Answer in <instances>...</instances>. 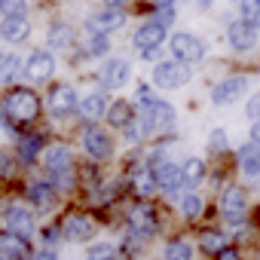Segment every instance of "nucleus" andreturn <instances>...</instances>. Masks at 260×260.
Instances as JSON below:
<instances>
[{
	"instance_id": "obj_37",
	"label": "nucleus",
	"mask_w": 260,
	"mask_h": 260,
	"mask_svg": "<svg viewBox=\"0 0 260 260\" xmlns=\"http://www.w3.org/2000/svg\"><path fill=\"white\" fill-rule=\"evenodd\" d=\"M0 13H4V19L7 16H25V4L22 0H4V4H0Z\"/></svg>"
},
{
	"instance_id": "obj_25",
	"label": "nucleus",
	"mask_w": 260,
	"mask_h": 260,
	"mask_svg": "<svg viewBox=\"0 0 260 260\" xmlns=\"http://www.w3.org/2000/svg\"><path fill=\"white\" fill-rule=\"evenodd\" d=\"M132 184H135V193L138 196H153V190H156V178H153V172L150 169H138L135 175H132Z\"/></svg>"
},
{
	"instance_id": "obj_19",
	"label": "nucleus",
	"mask_w": 260,
	"mask_h": 260,
	"mask_svg": "<svg viewBox=\"0 0 260 260\" xmlns=\"http://www.w3.org/2000/svg\"><path fill=\"white\" fill-rule=\"evenodd\" d=\"M92 233H95V223L86 214H71L64 220V236L71 242H86V239H92Z\"/></svg>"
},
{
	"instance_id": "obj_29",
	"label": "nucleus",
	"mask_w": 260,
	"mask_h": 260,
	"mask_svg": "<svg viewBox=\"0 0 260 260\" xmlns=\"http://www.w3.org/2000/svg\"><path fill=\"white\" fill-rule=\"evenodd\" d=\"M166 260H193V245L184 239H175L166 245Z\"/></svg>"
},
{
	"instance_id": "obj_36",
	"label": "nucleus",
	"mask_w": 260,
	"mask_h": 260,
	"mask_svg": "<svg viewBox=\"0 0 260 260\" xmlns=\"http://www.w3.org/2000/svg\"><path fill=\"white\" fill-rule=\"evenodd\" d=\"M226 144H230V138H226V132L223 128H214V132L208 135V147L217 153V150H226Z\"/></svg>"
},
{
	"instance_id": "obj_20",
	"label": "nucleus",
	"mask_w": 260,
	"mask_h": 260,
	"mask_svg": "<svg viewBox=\"0 0 260 260\" xmlns=\"http://www.w3.org/2000/svg\"><path fill=\"white\" fill-rule=\"evenodd\" d=\"M239 169H242V175H245V178L257 181V178H260V147L245 144V147L239 150Z\"/></svg>"
},
{
	"instance_id": "obj_44",
	"label": "nucleus",
	"mask_w": 260,
	"mask_h": 260,
	"mask_svg": "<svg viewBox=\"0 0 260 260\" xmlns=\"http://www.w3.org/2000/svg\"><path fill=\"white\" fill-rule=\"evenodd\" d=\"M110 260H119V257H110Z\"/></svg>"
},
{
	"instance_id": "obj_22",
	"label": "nucleus",
	"mask_w": 260,
	"mask_h": 260,
	"mask_svg": "<svg viewBox=\"0 0 260 260\" xmlns=\"http://www.w3.org/2000/svg\"><path fill=\"white\" fill-rule=\"evenodd\" d=\"M28 196H31V202H34L40 211L52 208V202H55V190H52L46 181H34V184L28 187Z\"/></svg>"
},
{
	"instance_id": "obj_31",
	"label": "nucleus",
	"mask_w": 260,
	"mask_h": 260,
	"mask_svg": "<svg viewBox=\"0 0 260 260\" xmlns=\"http://www.w3.org/2000/svg\"><path fill=\"white\" fill-rule=\"evenodd\" d=\"M239 13H242V22L245 25H260V0H242V7H239Z\"/></svg>"
},
{
	"instance_id": "obj_30",
	"label": "nucleus",
	"mask_w": 260,
	"mask_h": 260,
	"mask_svg": "<svg viewBox=\"0 0 260 260\" xmlns=\"http://www.w3.org/2000/svg\"><path fill=\"white\" fill-rule=\"evenodd\" d=\"M199 242H202V248H205V251H211V254H220V251L226 248V239H223L217 230H202Z\"/></svg>"
},
{
	"instance_id": "obj_2",
	"label": "nucleus",
	"mask_w": 260,
	"mask_h": 260,
	"mask_svg": "<svg viewBox=\"0 0 260 260\" xmlns=\"http://www.w3.org/2000/svg\"><path fill=\"white\" fill-rule=\"evenodd\" d=\"M169 46H172V55H175L178 64H196V61L205 58V43H202L196 34L178 31V34H172Z\"/></svg>"
},
{
	"instance_id": "obj_39",
	"label": "nucleus",
	"mask_w": 260,
	"mask_h": 260,
	"mask_svg": "<svg viewBox=\"0 0 260 260\" xmlns=\"http://www.w3.org/2000/svg\"><path fill=\"white\" fill-rule=\"evenodd\" d=\"M138 104H141V107H144V110H147V107H153V104H156V98H153V92H150V89H147V86H141V89H138Z\"/></svg>"
},
{
	"instance_id": "obj_34",
	"label": "nucleus",
	"mask_w": 260,
	"mask_h": 260,
	"mask_svg": "<svg viewBox=\"0 0 260 260\" xmlns=\"http://www.w3.org/2000/svg\"><path fill=\"white\" fill-rule=\"evenodd\" d=\"M49 43H52L55 49H64V46L71 43V28H68V25H52V28H49Z\"/></svg>"
},
{
	"instance_id": "obj_38",
	"label": "nucleus",
	"mask_w": 260,
	"mask_h": 260,
	"mask_svg": "<svg viewBox=\"0 0 260 260\" xmlns=\"http://www.w3.org/2000/svg\"><path fill=\"white\" fill-rule=\"evenodd\" d=\"M245 113H248V119H251V122H257V119H260V92L248 98V107H245Z\"/></svg>"
},
{
	"instance_id": "obj_41",
	"label": "nucleus",
	"mask_w": 260,
	"mask_h": 260,
	"mask_svg": "<svg viewBox=\"0 0 260 260\" xmlns=\"http://www.w3.org/2000/svg\"><path fill=\"white\" fill-rule=\"evenodd\" d=\"M251 141H254V144H260V119L251 125Z\"/></svg>"
},
{
	"instance_id": "obj_23",
	"label": "nucleus",
	"mask_w": 260,
	"mask_h": 260,
	"mask_svg": "<svg viewBox=\"0 0 260 260\" xmlns=\"http://www.w3.org/2000/svg\"><path fill=\"white\" fill-rule=\"evenodd\" d=\"M107 119H110V125H116V128L132 125V104H128V101H113V104L107 107Z\"/></svg>"
},
{
	"instance_id": "obj_32",
	"label": "nucleus",
	"mask_w": 260,
	"mask_h": 260,
	"mask_svg": "<svg viewBox=\"0 0 260 260\" xmlns=\"http://www.w3.org/2000/svg\"><path fill=\"white\" fill-rule=\"evenodd\" d=\"M89 31V28H86ZM107 49H110V40H107V34H98V31H89V55H107Z\"/></svg>"
},
{
	"instance_id": "obj_24",
	"label": "nucleus",
	"mask_w": 260,
	"mask_h": 260,
	"mask_svg": "<svg viewBox=\"0 0 260 260\" xmlns=\"http://www.w3.org/2000/svg\"><path fill=\"white\" fill-rule=\"evenodd\" d=\"M202 208H205V199H202L196 190H190V193L181 196V214H184L187 220H196V217L202 214Z\"/></svg>"
},
{
	"instance_id": "obj_7",
	"label": "nucleus",
	"mask_w": 260,
	"mask_h": 260,
	"mask_svg": "<svg viewBox=\"0 0 260 260\" xmlns=\"http://www.w3.org/2000/svg\"><path fill=\"white\" fill-rule=\"evenodd\" d=\"M162 40H166V28H162L159 22H153V19L135 31V46L141 49V58H153V55L159 52Z\"/></svg>"
},
{
	"instance_id": "obj_8",
	"label": "nucleus",
	"mask_w": 260,
	"mask_h": 260,
	"mask_svg": "<svg viewBox=\"0 0 260 260\" xmlns=\"http://www.w3.org/2000/svg\"><path fill=\"white\" fill-rule=\"evenodd\" d=\"M128 77H132V64L125 58H104V64L98 71V80L104 89H122L128 83Z\"/></svg>"
},
{
	"instance_id": "obj_1",
	"label": "nucleus",
	"mask_w": 260,
	"mask_h": 260,
	"mask_svg": "<svg viewBox=\"0 0 260 260\" xmlns=\"http://www.w3.org/2000/svg\"><path fill=\"white\" fill-rule=\"evenodd\" d=\"M4 110L13 122H31L40 113V98L31 89H13L4 101Z\"/></svg>"
},
{
	"instance_id": "obj_42",
	"label": "nucleus",
	"mask_w": 260,
	"mask_h": 260,
	"mask_svg": "<svg viewBox=\"0 0 260 260\" xmlns=\"http://www.w3.org/2000/svg\"><path fill=\"white\" fill-rule=\"evenodd\" d=\"M34 260H58V257H55V254H52V251H40V254H37V257H34Z\"/></svg>"
},
{
	"instance_id": "obj_27",
	"label": "nucleus",
	"mask_w": 260,
	"mask_h": 260,
	"mask_svg": "<svg viewBox=\"0 0 260 260\" xmlns=\"http://www.w3.org/2000/svg\"><path fill=\"white\" fill-rule=\"evenodd\" d=\"M0 248H4V254H10V257L19 260L28 251V242L22 236H16V233H4V236H0Z\"/></svg>"
},
{
	"instance_id": "obj_15",
	"label": "nucleus",
	"mask_w": 260,
	"mask_h": 260,
	"mask_svg": "<svg viewBox=\"0 0 260 260\" xmlns=\"http://www.w3.org/2000/svg\"><path fill=\"white\" fill-rule=\"evenodd\" d=\"M4 223H7V233H16V236H31L34 233V214L25 208V205H10L4 211Z\"/></svg>"
},
{
	"instance_id": "obj_10",
	"label": "nucleus",
	"mask_w": 260,
	"mask_h": 260,
	"mask_svg": "<svg viewBox=\"0 0 260 260\" xmlns=\"http://www.w3.org/2000/svg\"><path fill=\"white\" fill-rule=\"evenodd\" d=\"M83 150H86L92 159H107V156L113 153V141H110V135L104 132V128L86 125V128H83Z\"/></svg>"
},
{
	"instance_id": "obj_26",
	"label": "nucleus",
	"mask_w": 260,
	"mask_h": 260,
	"mask_svg": "<svg viewBox=\"0 0 260 260\" xmlns=\"http://www.w3.org/2000/svg\"><path fill=\"white\" fill-rule=\"evenodd\" d=\"M181 175H184V187H196L202 178H205V166H202V159H187L184 166H181Z\"/></svg>"
},
{
	"instance_id": "obj_9",
	"label": "nucleus",
	"mask_w": 260,
	"mask_h": 260,
	"mask_svg": "<svg viewBox=\"0 0 260 260\" xmlns=\"http://www.w3.org/2000/svg\"><path fill=\"white\" fill-rule=\"evenodd\" d=\"M245 95H248V80H245V77H226V80H220V83L211 89V101H214L217 107L236 104V101L245 98Z\"/></svg>"
},
{
	"instance_id": "obj_13",
	"label": "nucleus",
	"mask_w": 260,
	"mask_h": 260,
	"mask_svg": "<svg viewBox=\"0 0 260 260\" xmlns=\"http://www.w3.org/2000/svg\"><path fill=\"white\" fill-rule=\"evenodd\" d=\"M150 172H153L156 187H159L162 193H169V196H181V190H184L181 166H175V162H162V166H156V169H150Z\"/></svg>"
},
{
	"instance_id": "obj_16",
	"label": "nucleus",
	"mask_w": 260,
	"mask_h": 260,
	"mask_svg": "<svg viewBox=\"0 0 260 260\" xmlns=\"http://www.w3.org/2000/svg\"><path fill=\"white\" fill-rule=\"evenodd\" d=\"M125 25V13L119 10V7H104V10H98L95 16H92V22L86 25L89 31H98V34H107V31H116V28H122Z\"/></svg>"
},
{
	"instance_id": "obj_5",
	"label": "nucleus",
	"mask_w": 260,
	"mask_h": 260,
	"mask_svg": "<svg viewBox=\"0 0 260 260\" xmlns=\"http://www.w3.org/2000/svg\"><path fill=\"white\" fill-rule=\"evenodd\" d=\"M43 162L49 169V175L61 184V187H71V169H74V159H71V150L64 144H55L43 153Z\"/></svg>"
},
{
	"instance_id": "obj_18",
	"label": "nucleus",
	"mask_w": 260,
	"mask_h": 260,
	"mask_svg": "<svg viewBox=\"0 0 260 260\" xmlns=\"http://www.w3.org/2000/svg\"><path fill=\"white\" fill-rule=\"evenodd\" d=\"M28 34H31L28 16H7L0 22V37L10 40V43H22V40H28Z\"/></svg>"
},
{
	"instance_id": "obj_43",
	"label": "nucleus",
	"mask_w": 260,
	"mask_h": 260,
	"mask_svg": "<svg viewBox=\"0 0 260 260\" xmlns=\"http://www.w3.org/2000/svg\"><path fill=\"white\" fill-rule=\"evenodd\" d=\"M0 260H16V257H10V254H0Z\"/></svg>"
},
{
	"instance_id": "obj_28",
	"label": "nucleus",
	"mask_w": 260,
	"mask_h": 260,
	"mask_svg": "<svg viewBox=\"0 0 260 260\" xmlns=\"http://www.w3.org/2000/svg\"><path fill=\"white\" fill-rule=\"evenodd\" d=\"M19 71H25V64H22V58H19V55H7V52H0V83L13 80Z\"/></svg>"
},
{
	"instance_id": "obj_6",
	"label": "nucleus",
	"mask_w": 260,
	"mask_h": 260,
	"mask_svg": "<svg viewBox=\"0 0 260 260\" xmlns=\"http://www.w3.org/2000/svg\"><path fill=\"white\" fill-rule=\"evenodd\" d=\"M245 208H248L245 190L236 187V184H230V187L220 193V211H223L226 223H230V226H242V223H245Z\"/></svg>"
},
{
	"instance_id": "obj_11",
	"label": "nucleus",
	"mask_w": 260,
	"mask_h": 260,
	"mask_svg": "<svg viewBox=\"0 0 260 260\" xmlns=\"http://www.w3.org/2000/svg\"><path fill=\"white\" fill-rule=\"evenodd\" d=\"M52 74H55V58H52V52L37 49V52L28 55V61H25V77H28L31 83H46Z\"/></svg>"
},
{
	"instance_id": "obj_21",
	"label": "nucleus",
	"mask_w": 260,
	"mask_h": 260,
	"mask_svg": "<svg viewBox=\"0 0 260 260\" xmlns=\"http://www.w3.org/2000/svg\"><path fill=\"white\" fill-rule=\"evenodd\" d=\"M80 113L86 119H101L107 113V98L101 92H89L86 98H80Z\"/></svg>"
},
{
	"instance_id": "obj_3",
	"label": "nucleus",
	"mask_w": 260,
	"mask_h": 260,
	"mask_svg": "<svg viewBox=\"0 0 260 260\" xmlns=\"http://www.w3.org/2000/svg\"><path fill=\"white\" fill-rule=\"evenodd\" d=\"M150 83L156 89H178L184 83H190V68L187 64H178L175 58L172 61H159L150 74Z\"/></svg>"
},
{
	"instance_id": "obj_35",
	"label": "nucleus",
	"mask_w": 260,
	"mask_h": 260,
	"mask_svg": "<svg viewBox=\"0 0 260 260\" xmlns=\"http://www.w3.org/2000/svg\"><path fill=\"white\" fill-rule=\"evenodd\" d=\"M110 257H116L113 245H95V248H89V254H86V260H110Z\"/></svg>"
},
{
	"instance_id": "obj_33",
	"label": "nucleus",
	"mask_w": 260,
	"mask_h": 260,
	"mask_svg": "<svg viewBox=\"0 0 260 260\" xmlns=\"http://www.w3.org/2000/svg\"><path fill=\"white\" fill-rule=\"evenodd\" d=\"M40 138L37 135H31V138H22L19 141V156L25 159V162H31V159H37V153H40Z\"/></svg>"
},
{
	"instance_id": "obj_4",
	"label": "nucleus",
	"mask_w": 260,
	"mask_h": 260,
	"mask_svg": "<svg viewBox=\"0 0 260 260\" xmlns=\"http://www.w3.org/2000/svg\"><path fill=\"white\" fill-rule=\"evenodd\" d=\"M175 125V107L166 104V101H156L153 107L144 110L141 116V132L144 135H156V132H169Z\"/></svg>"
},
{
	"instance_id": "obj_40",
	"label": "nucleus",
	"mask_w": 260,
	"mask_h": 260,
	"mask_svg": "<svg viewBox=\"0 0 260 260\" xmlns=\"http://www.w3.org/2000/svg\"><path fill=\"white\" fill-rule=\"evenodd\" d=\"M217 260H242V257H239V251H233V248H223Z\"/></svg>"
},
{
	"instance_id": "obj_14",
	"label": "nucleus",
	"mask_w": 260,
	"mask_h": 260,
	"mask_svg": "<svg viewBox=\"0 0 260 260\" xmlns=\"http://www.w3.org/2000/svg\"><path fill=\"white\" fill-rule=\"evenodd\" d=\"M128 226L138 236H153L156 233V211L147 205V202H138L128 208Z\"/></svg>"
},
{
	"instance_id": "obj_12",
	"label": "nucleus",
	"mask_w": 260,
	"mask_h": 260,
	"mask_svg": "<svg viewBox=\"0 0 260 260\" xmlns=\"http://www.w3.org/2000/svg\"><path fill=\"white\" fill-rule=\"evenodd\" d=\"M80 107V98H77V89L74 86H68V83H61V86H55L52 89V95H49V113L52 116H68V113H74Z\"/></svg>"
},
{
	"instance_id": "obj_17",
	"label": "nucleus",
	"mask_w": 260,
	"mask_h": 260,
	"mask_svg": "<svg viewBox=\"0 0 260 260\" xmlns=\"http://www.w3.org/2000/svg\"><path fill=\"white\" fill-rule=\"evenodd\" d=\"M226 40H230V46H233L236 52H251L254 43H257V31L239 19V22H230V28H226Z\"/></svg>"
}]
</instances>
